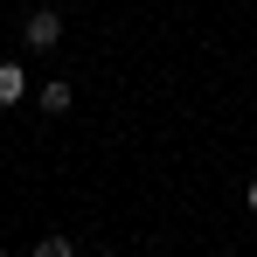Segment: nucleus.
Here are the masks:
<instances>
[{"instance_id":"nucleus-1","label":"nucleus","mask_w":257,"mask_h":257,"mask_svg":"<svg viewBox=\"0 0 257 257\" xmlns=\"http://www.w3.org/2000/svg\"><path fill=\"white\" fill-rule=\"evenodd\" d=\"M21 42L28 49H56L63 42V14H56V7H35V14L21 21Z\"/></svg>"},{"instance_id":"nucleus-2","label":"nucleus","mask_w":257,"mask_h":257,"mask_svg":"<svg viewBox=\"0 0 257 257\" xmlns=\"http://www.w3.org/2000/svg\"><path fill=\"white\" fill-rule=\"evenodd\" d=\"M35 97H42V111H70V104H77V84H70V77H49Z\"/></svg>"},{"instance_id":"nucleus-3","label":"nucleus","mask_w":257,"mask_h":257,"mask_svg":"<svg viewBox=\"0 0 257 257\" xmlns=\"http://www.w3.org/2000/svg\"><path fill=\"white\" fill-rule=\"evenodd\" d=\"M21 90H28L21 63H0V104H21Z\"/></svg>"},{"instance_id":"nucleus-4","label":"nucleus","mask_w":257,"mask_h":257,"mask_svg":"<svg viewBox=\"0 0 257 257\" xmlns=\"http://www.w3.org/2000/svg\"><path fill=\"white\" fill-rule=\"evenodd\" d=\"M28 257H77V243H70V236H63V229H49L42 243H35V250Z\"/></svg>"},{"instance_id":"nucleus-5","label":"nucleus","mask_w":257,"mask_h":257,"mask_svg":"<svg viewBox=\"0 0 257 257\" xmlns=\"http://www.w3.org/2000/svg\"><path fill=\"white\" fill-rule=\"evenodd\" d=\"M243 209L257 215V174H250V181H243Z\"/></svg>"},{"instance_id":"nucleus-6","label":"nucleus","mask_w":257,"mask_h":257,"mask_svg":"<svg viewBox=\"0 0 257 257\" xmlns=\"http://www.w3.org/2000/svg\"><path fill=\"white\" fill-rule=\"evenodd\" d=\"M0 257H7V243H0Z\"/></svg>"}]
</instances>
